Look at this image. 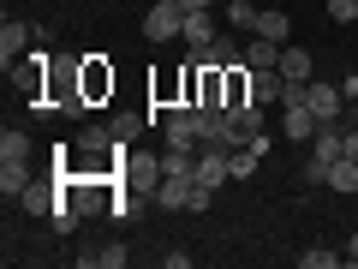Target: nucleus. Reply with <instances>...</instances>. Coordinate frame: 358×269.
Returning a JSON list of instances; mask_svg holds the SVG:
<instances>
[{"label":"nucleus","instance_id":"nucleus-1","mask_svg":"<svg viewBox=\"0 0 358 269\" xmlns=\"http://www.w3.org/2000/svg\"><path fill=\"white\" fill-rule=\"evenodd\" d=\"M24 186H30V132L6 126L0 132V192L18 198Z\"/></svg>","mask_w":358,"mask_h":269},{"label":"nucleus","instance_id":"nucleus-2","mask_svg":"<svg viewBox=\"0 0 358 269\" xmlns=\"http://www.w3.org/2000/svg\"><path fill=\"white\" fill-rule=\"evenodd\" d=\"M215 204V186H203V179H162V186H155V209H197V216H203V209Z\"/></svg>","mask_w":358,"mask_h":269},{"label":"nucleus","instance_id":"nucleus-3","mask_svg":"<svg viewBox=\"0 0 358 269\" xmlns=\"http://www.w3.org/2000/svg\"><path fill=\"white\" fill-rule=\"evenodd\" d=\"M179 25H185V6H179V0H155L150 13H143V42L162 48V42L179 36Z\"/></svg>","mask_w":358,"mask_h":269},{"label":"nucleus","instance_id":"nucleus-4","mask_svg":"<svg viewBox=\"0 0 358 269\" xmlns=\"http://www.w3.org/2000/svg\"><path fill=\"white\" fill-rule=\"evenodd\" d=\"M221 138H227V144L263 138V102H233V108H227V126H221Z\"/></svg>","mask_w":358,"mask_h":269},{"label":"nucleus","instance_id":"nucleus-5","mask_svg":"<svg viewBox=\"0 0 358 269\" xmlns=\"http://www.w3.org/2000/svg\"><path fill=\"white\" fill-rule=\"evenodd\" d=\"M114 96V66L102 60V54H84V102L96 108V102H108Z\"/></svg>","mask_w":358,"mask_h":269},{"label":"nucleus","instance_id":"nucleus-6","mask_svg":"<svg viewBox=\"0 0 358 269\" xmlns=\"http://www.w3.org/2000/svg\"><path fill=\"white\" fill-rule=\"evenodd\" d=\"M305 102H310V114H317L322 126L346 114V96H341V84H317V78H310V84H305Z\"/></svg>","mask_w":358,"mask_h":269},{"label":"nucleus","instance_id":"nucleus-7","mask_svg":"<svg viewBox=\"0 0 358 269\" xmlns=\"http://www.w3.org/2000/svg\"><path fill=\"white\" fill-rule=\"evenodd\" d=\"M30 42H36V25H6V30H0V66L13 72V66L30 54Z\"/></svg>","mask_w":358,"mask_h":269},{"label":"nucleus","instance_id":"nucleus-8","mask_svg":"<svg viewBox=\"0 0 358 269\" xmlns=\"http://www.w3.org/2000/svg\"><path fill=\"white\" fill-rule=\"evenodd\" d=\"M179 42H185V48H209V42H215V6H209V13H185V25H179Z\"/></svg>","mask_w":358,"mask_h":269},{"label":"nucleus","instance_id":"nucleus-9","mask_svg":"<svg viewBox=\"0 0 358 269\" xmlns=\"http://www.w3.org/2000/svg\"><path fill=\"white\" fill-rule=\"evenodd\" d=\"M281 96H287V78H281V66H268V72H251V102L275 108Z\"/></svg>","mask_w":358,"mask_h":269},{"label":"nucleus","instance_id":"nucleus-10","mask_svg":"<svg viewBox=\"0 0 358 269\" xmlns=\"http://www.w3.org/2000/svg\"><path fill=\"white\" fill-rule=\"evenodd\" d=\"M54 204H60V179H54V186H24V192H18V209H24V216H54Z\"/></svg>","mask_w":358,"mask_h":269},{"label":"nucleus","instance_id":"nucleus-11","mask_svg":"<svg viewBox=\"0 0 358 269\" xmlns=\"http://www.w3.org/2000/svg\"><path fill=\"white\" fill-rule=\"evenodd\" d=\"M192 60H197V66H221V72H227V66H239L245 54H239V42H233V36H215L209 48H197Z\"/></svg>","mask_w":358,"mask_h":269},{"label":"nucleus","instance_id":"nucleus-12","mask_svg":"<svg viewBox=\"0 0 358 269\" xmlns=\"http://www.w3.org/2000/svg\"><path fill=\"white\" fill-rule=\"evenodd\" d=\"M310 72H317L310 48H293V42H287V48H281V78H287V84H310Z\"/></svg>","mask_w":358,"mask_h":269},{"label":"nucleus","instance_id":"nucleus-13","mask_svg":"<svg viewBox=\"0 0 358 269\" xmlns=\"http://www.w3.org/2000/svg\"><path fill=\"white\" fill-rule=\"evenodd\" d=\"M143 126H155V114H138V108H126V114H108V132H114V144H131Z\"/></svg>","mask_w":358,"mask_h":269},{"label":"nucleus","instance_id":"nucleus-14","mask_svg":"<svg viewBox=\"0 0 358 269\" xmlns=\"http://www.w3.org/2000/svg\"><path fill=\"white\" fill-rule=\"evenodd\" d=\"M281 48H287V42L251 36V48H245V66H251V72H268V66H281Z\"/></svg>","mask_w":358,"mask_h":269},{"label":"nucleus","instance_id":"nucleus-15","mask_svg":"<svg viewBox=\"0 0 358 269\" xmlns=\"http://www.w3.org/2000/svg\"><path fill=\"white\" fill-rule=\"evenodd\" d=\"M329 186L341 198H358V162H352V156H334V162H329Z\"/></svg>","mask_w":358,"mask_h":269},{"label":"nucleus","instance_id":"nucleus-16","mask_svg":"<svg viewBox=\"0 0 358 269\" xmlns=\"http://www.w3.org/2000/svg\"><path fill=\"white\" fill-rule=\"evenodd\" d=\"M251 36L287 42V36H293V18H287V13H268V6H263V13H257V30H251Z\"/></svg>","mask_w":358,"mask_h":269},{"label":"nucleus","instance_id":"nucleus-17","mask_svg":"<svg viewBox=\"0 0 358 269\" xmlns=\"http://www.w3.org/2000/svg\"><path fill=\"white\" fill-rule=\"evenodd\" d=\"M126 245H96V251H78V263H84V269H120V263H126Z\"/></svg>","mask_w":358,"mask_h":269},{"label":"nucleus","instance_id":"nucleus-18","mask_svg":"<svg viewBox=\"0 0 358 269\" xmlns=\"http://www.w3.org/2000/svg\"><path fill=\"white\" fill-rule=\"evenodd\" d=\"M72 150H84V156H102V150H114V132H108V126H84Z\"/></svg>","mask_w":358,"mask_h":269},{"label":"nucleus","instance_id":"nucleus-19","mask_svg":"<svg viewBox=\"0 0 358 269\" xmlns=\"http://www.w3.org/2000/svg\"><path fill=\"white\" fill-rule=\"evenodd\" d=\"M233 102H251V66H245V60L227 66V108Z\"/></svg>","mask_w":358,"mask_h":269},{"label":"nucleus","instance_id":"nucleus-20","mask_svg":"<svg viewBox=\"0 0 358 269\" xmlns=\"http://www.w3.org/2000/svg\"><path fill=\"white\" fill-rule=\"evenodd\" d=\"M257 13H263V6H251V0H227V25L245 30V36L257 30Z\"/></svg>","mask_w":358,"mask_h":269},{"label":"nucleus","instance_id":"nucleus-21","mask_svg":"<svg viewBox=\"0 0 358 269\" xmlns=\"http://www.w3.org/2000/svg\"><path fill=\"white\" fill-rule=\"evenodd\" d=\"M346 251H322V245H310V251H299V269H341Z\"/></svg>","mask_w":358,"mask_h":269},{"label":"nucleus","instance_id":"nucleus-22","mask_svg":"<svg viewBox=\"0 0 358 269\" xmlns=\"http://www.w3.org/2000/svg\"><path fill=\"white\" fill-rule=\"evenodd\" d=\"M329 18H334V25H352V18H358V0H329Z\"/></svg>","mask_w":358,"mask_h":269},{"label":"nucleus","instance_id":"nucleus-23","mask_svg":"<svg viewBox=\"0 0 358 269\" xmlns=\"http://www.w3.org/2000/svg\"><path fill=\"white\" fill-rule=\"evenodd\" d=\"M305 186H329V162H310L305 156Z\"/></svg>","mask_w":358,"mask_h":269},{"label":"nucleus","instance_id":"nucleus-24","mask_svg":"<svg viewBox=\"0 0 358 269\" xmlns=\"http://www.w3.org/2000/svg\"><path fill=\"white\" fill-rule=\"evenodd\" d=\"M179 6H185V13H209V6H215V0H179Z\"/></svg>","mask_w":358,"mask_h":269},{"label":"nucleus","instance_id":"nucleus-25","mask_svg":"<svg viewBox=\"0 0 358 269\" xmlns=\"http://www.w3.org/2000/svg\"><path fill=\"white\" fill-rule=\"evenodd\" d=\"M346 156H352V162H358V126L346 132Z\"/></svg>","mask_w":358,"mask_h":269},{"label":"nucleus","instance_id":"nucleus-26","mask_svg":"<svg viewBox=\"0 0 358 269\" xmlns=\"http://www.w3.org/2000/svg\"><path fill=\"white\" fill-rule=\"evenodd\" d=\"M346 263H358V233H352V240H346Z\"/></svg>","mask_w":358,"mask_h":269}]
</instances>
